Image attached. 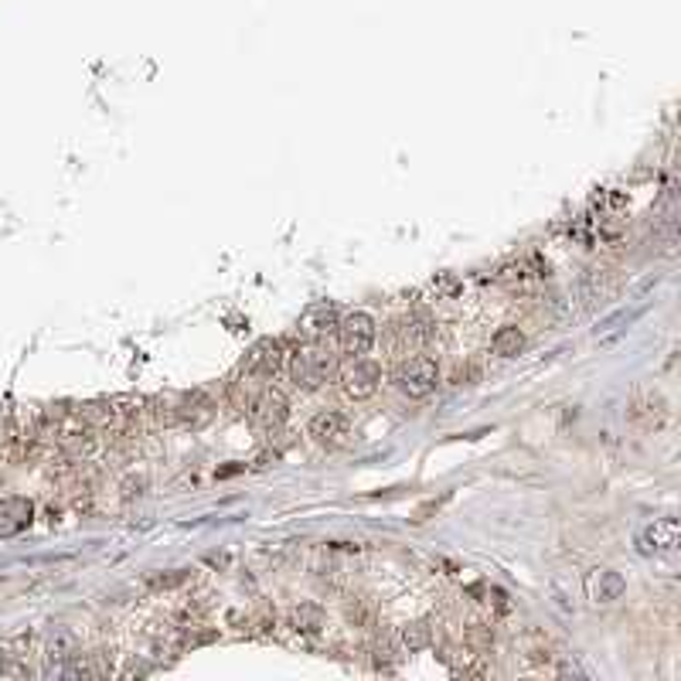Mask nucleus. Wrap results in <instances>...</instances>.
I'll return each mask as SVG.
<instances>
[{
    "label": "nucleus",
    "mask_w": 681,
    "mask_h": 681,
    "mask_svg": "<svg viewBox=\"0 0 681 681\" xmlns=\"http://www.w3.org/2000/svg\"><path fill=\"white\" fill-rule=\"evenodd\" d=\"M348 433H352V422L344 413H317V416L310 419V437L317 443H324V446H341V443L348 440Z\"/></svg>",
    "instance_id": "9b49d317"
},
{
    "label": "nucleus",
    "mask_w": 681,
    "mask_h": 681,
    "mask_svg": "<svg viewBox=\"0 0 681 681\" xmlns=\"http://www.w3.org/2000/svg\"><path fill=\"white\" fill-rule=\"evenodd\" d=\"M678 538H681V528L678 518H654L647 528L638 531V552L640 555H671L678 549Z\"/></svg>",
    "instance_id": "20e7f679"
},
{
    "label": "nucleus",
    "mask_w": 681,
    "mask_h": 681,
    "mask_svg": "<svg viewBox=\"0 0 681 681\" xmlns=\"http://www.w3.org/2000/svg\"><path fill=\"white\" fill-rule=\"evenodd\" d=\"M440 382V368L429 354H413L396 368V385L413 399H426Z\"/></svg>",
    "instance_id": "f03ea898"
},
{
    "label": "nucleus",
    "mask_w": 681,
    "mask_h": 681,
    "mask_svg": "<svg viewBox=\"0 0 681 681\" xmlns=\"http://www.w3.org/2000/svg\"><path fill=\"white\" fill-rule=\"evenodd\" d=\"M586 286H590V293H593L596 300L603 304V300H610V297L616 293V286H620V276H616L614 269L600 266V269H593V273L586 276Z\"/></svg>",
    "instance_id": "2eb2a0df"
},
{
    "label": "nucleus",
    "mask_w": 681,
    "mask_h": 681,
    "mask_svg": "<svg viewBox=\"0 0 681 681\" xmlns=\"http://www.w3.org/2000/svg\"><path fill=\"white\" fill-rule=\"evenodd\" d=\"M249 413H252V422H256L263 433H276V429H283L286 416H290V399H286L280 389H263Z\"/></svg>",
    "instance_id": "0eeeda50"
},
{
    "label": "nucleus",
    "mask_w": 681,
    "mask_h": 681,
    "mask_svg": "<svg viewBox=\"0 0 681 681\" xmlns=\"http://www.w3.org/2000/svg\"><path fill=\"white\" fill-rule=\"evenodd\" d=\"M35 518V505L27 498H4L0 501V538L21 535Z\"/></svg>",
    "instance_id": "f8f14e48"
},
{
    "label": "nucleus",
    "mask_w": 681,
    "mask_h": 681,
    "mask_svg": "<svg viewBox=\"0 0 681 681\" xmlns=\"http://www.w3.org/2000/svg\"><path fill=\"white\" fill-rule=\"evenodd\" d=\"M334 368H337V358H334L328 348H321V344H313L307 352L290 354V378H293L300 389L324 385L330 375H334Z\"/></svg>",
    "instance_id": "f257e3e1"
},
{
    "label": "nucleus",
    "mask_w": 681,
    "mask_h": 681,
    "mask_svg": "<svg viewBox=\"0 0 681 681\" xmlns=\"http://www.w3.org/2000/svg\"><path fill=\"white\" fill-rule=\"evenodd\" d=\"M491 644H494V631H491L487 623H470V627H467V647L491 651Z\"/></svg>",
    "instance_id": "6ab92c4d"
},
{
    "label": "nucleus",
    "mask_w": 681,
    "mask_h": 681,
    "mask_svg": "<svg viewBox=\"0 0 681 681\" xmlns=\"http://www.w3.org/2000/svg\"><path fill=\"white\" fill-rule=\"evenodd\" d=\"M583 590H586V600H593L596 607H607V603H616L620 596L627 593V579L616 569H590L586 579H583Z\"/></svg>",
    "instance_id": "1a4fd4ad"
},
{
    "label": "nucleus",
    "mask_w": 681,
    "mask_h": 681,
    "mask_svg": "<svg viewBox=\"0 0 681 681\" xmlns=\"http://www.w3.org/2000/svg\"><path fill=\"white\" fill-rule=\"evenodd\" d=\"M280 368H283V341H276V337L256 341V344L249 348V354H245V361H242V375H245V378H256V382L273 378Z\"/></svg>",
    "instance_id": "7ed1b4c3"
},
{
    "label": "nucleus",
    "mask_w": 681,
    "mask_h": 681,
    "mask_svg": "<svg viewBox=\"0 0 681 681\" xmlns=\"http://www.w3.org/2000/svg\"><path fill=\"white\" fill-rule=\"evenodd\" d=\"M402 644H406L409 651H426V647L433 644V627H429V620H413V623H406V627H402Z\"/></svg>",
    "instance_id": "dca6fc26"
},
{
    "label": "nucleus",
    "mask_w": 681,
    "mask_h": 681,
    "mask_svg": "<svg viewBox=\"0 0 681 681\" xmlns=\"http://www.w3.org/2000/svg\"><path fill=\"white\" fill-rule=\"evenodd\" d=\"M293 623H297V631H321L324 627V610L321 607H313V603H300L297 610H293Z\"/></svg>",
    "instance_id": "f3484780"
},
{
    "label": "nucleus",
    "mask_w": 681,
    "mask_h": 681,
    "mask_svg": "<svg viewBox=\"0 0 681 681\" xmlns=\"http://www.w3.org/2000/svg\"><path fill=\"white\" fill-rule=\"evenodd\" d=\"M627 416L631 422L644 429V433H651V429H661L664 422H668V402L661 392H651V389H640L638 396L631 399V406H627Z\"/></svg>",
    "instance_id": "423d86ee"
},
{
    "label": "nucleus",
    "mask_w": 681,
    "mask_h": 681,
    "mask_svg": "<svg viewBox=\"0 0 681 681\" xmlns=\"http://www.w3.org/2000/svg\"><path fill=\"white\" fill-rule=\"evenodd\" d=\"M348 620H352L354 627H365L368 620H372V600H365V596H358L348 603Z\"/></svg>",
    "instance_id": "aec40b11"
},
{
    "label": "nucleus",
    "mask_w": 681,
    "mask_h": 681,
    "mask_svg": "<svg viewBox=\"0 0 681 681\" xmlns=\"http://www.w3.org/2000/svg\"><path fill=\"white\" fill-rule=\"evenodd\" d=\"M188 579H191V572L177 569V572H171V576H154L151 586H154V590H174V586H184Z\"/></svg>",
    "instance_id": "412c9836"
},
{
    "label": "nucleus",
    "mask_w": 681,
    "mask_h": 681,
    "mask_svg": "<svg viewBox=\"0 0 681 681\" xmlns=\"http://www.w3.org/2000/svg\"><path fill=\"white\" fill-rule=\"evenodd\" d=\"M337 337H341V352L352 354V358H361L375 344V321L368 313L354 310L337 324Z\"/></svg>",
    "instance_id": "39448f33"
},
{
    "label": "nucleus",
    "mask_w": 681,
    "mask_h": 681,
    "mask_svg": "<svg viewBox=\"0 0 681 681\" xmlns=\"http://www.w3.org/2000/svg\"><path fill=\"white\" fill-rule=\"evenodd\" d=\"M491 348H494V354H501V358H515V354H522V348H525V334H522V328H501L494 337H491Z\"/></svg>",
    "instance_id": "4468645a"
},
{
    "label": "nucleus",
    "mask_w": 681,
    "mask_h": 681,
    "mask_svg": "<svg viewBox=\"0 0 681 681\" xmlns=\"http://www.w3.org/2000/svg\"><path fill=\"white\" fill-rule=\"evenodd\" d=\"M525 654L528 661H535V664H546L552 661V644L546 634H538V631H528L525 634Z\"/></svg>",
    "instance_id": "a211bd4d"
},
{
    "label": "nucleus",
    "mask_w": 681,
    "mask_h": 681,
    "mask_svg": "<svg viewBox=\"0 0 681 681\" xmlns=\"http://www.w3.org/2000/svg\"><path fill=\"white\" fill-rule=\"evenodd\" d=\"M337 324H341V317H337L334 304H313V307L300 317V337H307L310 344H324L328 334L337 330Z\"/></svg>",
    "instance_id": "9d476101"
},
{
    "label": "nucleus",
    "mask_w": 681,
    "mask_h": 681,
    "mask_svg": "<svg viewBox=\"0 0 681 681\" xmlns=\"http://www.w3.org/2000/svg\"><path fill=\"white\" fill-rule=\"evenodd\" d=\"M212 402L201 396V392H195V396H188L184 402H177L174 406V422H184V426H191V429H198V426H205L208 419H212Z\"/></svg>",
    "instance_id": "ddd939ff"
},
{
    "label": "nucleus",
    "mask_w": 681,
    "mask_h": 681,
    "mask_svg": "<svg viewBox=\"0 0 681 681\" xmlns=\"http://www.w3.org/2000/svg\"><path fill=\"white\" fill-rule=\"evenodd\" d=\"M446 498H450V494H443L440 501L433 498V501H426V505H422V507H416V515H413V522H426L429 515H437V511H440V507L446 505Z\"/></svg>",
    "instance_id": "4be33fe9"
},
{
    "label": "nucleus",
    "mask_w": 681,
    "mask_h": 681,
    "mask_svg": "<svg viewBox=\"0 0 681 681\" xmlns=\"http://www.w3.org/2000/svg\"><path fill=\"white\" fill-rule=\"evenodd\" d=\"M382 385V365L368 358H354V365L341 375V389L348 399H372Z\"/></svg>",
    "instance_id": "6e6552de"
}]
</instances>
